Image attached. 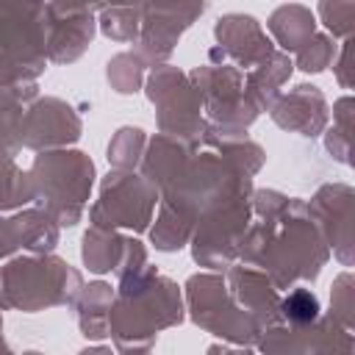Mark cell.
<instances>
[{"label":"cell","instance_id":"1","mask_svg":"<svg viewBox=\"0 0 355 355\" xmlns=\"http://www.w3.org/2000/svg\"><path fill=\"white\" fill-rule=\"evenodd\" d=\"M250 205L252 219L244 230L239 261L263 269L277 291L316 280L330 261V247L313 225L305 200L261 189L250 194Z\"/></svg>","mask_w":355,"mask_h":355},{"label":"cell","instance_id":"2","mask_svg":"<svg viewBox=\"0 0 355 355\" xmlns=\"http://www.w3.org/2000/svg\"><path fill=\"white\" fill-rule=\"evenodd\" d=\"M180 319V291L169 277L158 275L155 266L144 263L136 272L119 275L108 311V336L116 338L119 349H136V338H144V347H150L164 327Z\"/></svg>","mask_w":355,"mask_h":355},{"label":"cell","instance_id":"3","mask_svg":"<svg viewBox=\"0 0 355 355\" xmlns=\"http://www.w3.org/2000/svg\"><path fill=\"white\" fill-rule=\"evenodd\" d=\"M31 194L39 208H44L58 227H72L83 216V208L94 186V164L80 150H42L36 153L31 169Z\"/></svg>","mask_w":355,"mask_h":355},{"label":"cell","instance_id":"4","mask_svg":"<svg viewBox=\"0 0 355 355\" xmlns=\"http://www.w3.org/2000/svg\"><path fill=\"white\" fill-rule=\"evenodd\" d=\"M80 286V272L64 258L31 252L0 266V308L36 313L53 305H72Z\"/></svg>","mask_w":355,"mask_h":355},{"label":"cell","instance_id":"5","mask_svg":"<svg viewBox=\"0 0 355 355\" xmlns=\"http://www.w3.org/2000/svg\"><path fill=\"white\" fill-rule=\"evenodd\" d=\"M44 0H0V86L36 80L47 69Z\"/></svg>","mask_w":355,"mask_h":355},{"label":"cell","instance_id":"6","mask_svg":"<svg viewBox=\"0 0 355 355\" xmlns=\"http://www.w3.org/2000/svg\"><path fill=\"white\" fill-rule=\"evenodd\" d=\"M147 97L155 105L158 130L183 141H197L208 122L202 116V100L186 72L172 64H158L147 75Z\"/></svg>","mask_w":355,"mask_h":355},{"label":"cell","instance_id":"7","mask_svg":"<svg viewBox=\"0 0 355 355\" xmlns=\"http://www.w3.org/2000/svg\"><path fill=\"white\" fill-rule=\"evenodd\" d=\"M158 189L133 169H111L100 183V197L89 208V222L97 227H125L141 233L153 222L158 205Z\"/></svg>","mask_w":355,"mask_h":355},{"label":"cell","instance_id":"8","mask_svg":"<svg viewBox=\"0 0 355 355\" xmlns=\"http://www.w3.org/2000/svg\"><path fill=\"white\" fill-rule=\"evenodd\" d=\"M250 219H252L250 194L216 202L208 211H202L189 239L194 261L200 266L225 272L230 263L239 261V247Z\"/></svg>","mask_w":355,"mask_h":355},{"label":"cell","instance_id":"9","mask_svg":"<svg viewBox=\"0 0 355 355\" xmlns=\"http://www.w3.org/2000/svg\"><path fill=\"white\" fill-rule=\"evenodd\" d=\"M189 78L200 92L208 130L244 133L255 122L258 108L244 92V72L239 67L205 64L197 67Z\"/></svg>","mask_w":355,"mask_h":355},{"label":"cell","instance_id":"10","mask_svg":"<svg viewBox=\"0 0 355 355\" xmlns=\"http://www.w3.org/2000/svg\"><path fill=\"white\" fill-rule=\"evenodd\" d=\"M186 302L194 324H200L214 336L244 344L263 333L261 324L230 297L225 275H214V272L191 275L186 283Z\"/></svg>","mask_w":355,"mask_h":355},{"label":"cell","instance_id":"11","mask_svg":"<svg viewBox=\"0 0 355 355\" xmlns=\"http://www.w3.org/2000/svg\"><path fill=\"white\" fill-rule=\"evenodd\" d=\"M208 8V0H141V31L136 53L144 67H158L175 50L180 33Z\"/></svg>","mask_w":355,"mask_h":355},{"label":"cell","instance_id":"12","mask_svg":"<svg viewBox=\"0 0 355 355\" xmlns=\"http://www.w3.org/2000/svg\"><path fill=\"white\" fill-rule=\"evenodd\" d=\"M308 205L313 225L319 227L324 244L338 258L341 266H352V219H355V191L347 183L322 186Z\"/></svg>","mask_w":355,"mask_h":355},{"label":"cell","instance_id":"13","mask_svg":"<svg viewBox=\"0 0 355 355\" xmlns=\"http://www.w3.org/2000/svg\"><path fill=\"white\" fill-rule=\"evenodd\" d=\"M80 139V116L72 105L58 97H39L25 105L19 122V147L28 150H55L69 147Z\"/></svg>","mask_w":355,"mask_h":355},{"label":"cell","instance_id":"14","mask_svg":"<svg viewBox=\"0 0 355 355\" xmlns=\"http://www.w3.org/2000/svg\"><path fill=\"white\" fill-rule=\"evenodd\" d=\"M216 47L208 50L211 64H225L227 58L239 64L241 72L261 64L272 50V39L263 33L261 22L250 14H225L214 25Z\"/></svg>","mask_w":355,"mask_h":355},{"label":"cell","instance_id":"15","mask_svg":"<svg viewBox=\"0 0 355 355\" xmlns=\"http://www.w3.org/2000/svg\"><path fill=\"white\" fill-rule=\"evenodd\" d=\"M263 341L261 349H294V352H352V330H347L333 313L313 319L308 324H269L263 327Z\"/></svg>","mask_w":355,"mask_h":355},{"label":"cell","instance_id":"16","mask_svg":"<svg viewBox=\"0 0 355 355\" xmlns=\"http://www.w3.org/2000/svg\"><path fill=\"white\" fill-rule=\"evenodd\" d=\"M266 111L277 128L300 133L305 139L322 136L327 128V116H330L327 100L313 83H297L291 92L277 94Z\"/></svg>","mask_w":355,"mask_h":355},{"label":"cell","instance_id":"17","mask_svg":"<svg viewBox=\"0 0 355 355\" xmlns=\"http://www.w3.org/2000/svg\"><path fill=\"white\" fill-rule=\"evenodd\" d=\"M225 283L239 308H244L261 324V330L280 322V294L263 269L252 263H230L225 269Z\"/></svg>","mask_w":355,"mask_h":355},{"label":"cell","instance_id":"18","mask_svg":"<svg viewBox=\"0 0 355 355\" xmlns=\"http://www.w3.org/2000/svg\"><path fill=\"white\" fill-rule=\"evenodd\" d=\"M58 244V222L39 205L22 208L11 216H0V258L28 250V252H53Z\"/></svg>","mask_w":355,"mask_h":355},{"label":"cell","instance_id":"19","mask_svg":"<svg viewBox=\"0 0 355 355\" xmlns=\"http://www.w3.org/2000/svg\"><path fill=\"white\" fill-rule=\"evenodd\" d=\"M94 39V11L58 14L44 8V53L53 64H69L83 55Z\"/></svg>","mask_w":355,"mask_h":355},{"label":"cell","instance_id":"20","mask_svg":"<svg viewBox=\"0 0 355 355\" xmlns=\"http://www.w3.org/2000/svg\"><path fill=\"white\" fill-rule=\"evenodd\" d=\"M291 69H294V61L288 58V53L272 50L261 64L244 72V92L250 103L258 108V114L272 105V100L280 94V86L286 83Z\"/></svg>","mask_w":355,"mask_h":355},{"label":"cell","instance_id":"21","mask_svg":"<svg viewBox=\"0 0 355 355\" xmlns=\"http://www.w3.org/2000/svg\"><path fill=\"white\" fill-rule=\"evenodd\" d=\"M266 28L272 31V36L283 53H297L316 33V17L305 6L288 3V6H280L272 11Z\"/></svg>","mask_w":355,"mask_h":355},{"label":"cell","instance_id":"22","mask_svg":"<svg viewBox=\"0 0 355 355\" xmlns=\"http://www.w3.org/2000/svg\"><path fill=\"white\" fill-rule=\"evenodd\" d=\"M125 247H128V236H119L114 227L92 225L83 233V263L94 275L116 272V266L125 258Z\"/></svg>","mask_w":355,"mask_h":355},{"label":"cell","instance_id":"23","mask_svg":"<svg viewBox=\"0 0 355 355\" xmlns=\"http://www.w3.org/2000/svg\"><path fill=\"white\" fill-rule=\"evenodd\" d=\"M114 302V288L108 283H89L80 286L78 297H75V308H78V324L83 330L86 338H100L108 336V311Z\"/></svg>","mask_w":355,"mask_h":355},{"label":"cell","instance_id":"24","mask_svg":"<svg viewBox=\"0 0 355 355\" xmlns=\"http://www.w3.org/2000/svg\"><path fill=\"white\" fill-rule=\"evenodd\" d=\"M36 97V83H19V86H0V147L19 153V122L25 114V105Z\"/></svg>","mask_w":355,"mask_h":355},{"label":"cell","instance_id":"25","mask_svg":"<svg viewBox=\"0 0 355 355\" xmlns=\"http://www.w3.org/2000/svg\"><path fill=\"white\" fill-rule=\"evenodd\" d=\"M194 225L197 222L189 214H183L180 208H175L166 200H158V216H155V225L150 227V239H153L155 250L175 252V250H183L189 244Z\"/></svg>","mask_w":355,"mask_h":355},{"label":"cell","instance_id":"26","mask_svg":"<svg viewBox=\"0 0 355 355\" xmlns=\"http://www.w3.org/2000/svg\"><path fill=\"white\" fill-rule=\"evenodd\" d=\"M17 153L0 147V211H14L28 202H33L28 172L19 169Z\"/></svg>","mask_w":355,"mask_h":355},{"label":"cell","instance_id":"27","mask_svg":"<svg viewBox=\"0 0 355 355\" xmlns=\"http://www.w3.org/2000/svg\"><path fill=\"white\" fill-rule=\"evenodd\" d=\"M352 97L344 94L333 103V128L324 136L327 153L338 164H349V144H352Z\"/></svg>","mask_w":355,"mask_h":355},{"label":"cell","instance_id":"28","mask_svg":"<svg viewBox=\"0 0 355 355\" xmlns=\"http://www.w3.org/2000/svg\"><path fill=\"white\" fill-rule=\"evenodd\" d=\"M147 136L141 128H119L108 141V164L111 169H133L141 161Z\"/></svg>","mask_w":355,"mask_h":355},{"label":"cell","instance_id":"29","mask_svg":"<svg viewBox=\"0 0 355 355\" xmlns=\"http://www.w3.org/2000/svg\"><path fill=\"white\" fill-rule=\"evenodd\" d=\"M141 75H144V61L139 58L136 50H128V53L114 55V58L108 61V69H105V78H108L111 89L119 92V94H133V92H139Z\"/></svg>","mask_w":355,"mask_h":355},{"label":"cell","instance_id":"30","mask_svg":"<svg viewBox=\"0 0 355 355\" xmlns=\"http://www.w3.org/2000/svg\"><path fill=\"white\" fill-rule=\"evenodd\" d=\"M100 31L114 42H136L141 31V11L133 6H111L100 17Z\"/></svg>","mask_w":355,"mask_h":355},{"label":"cell","instance_id":"31","mask_svg":"<svg viewBox=\"0 0 355 355\" xmlns=\"http://www.w3.org/2000/svg\"><path fill=\"white\" fill-rule=\"evenodd\" d=\"M322 305L316 300V294L311 288H291L283 300H280V322L283 324H308L313 319H319Z\"/></svg>","mask_w":355,"mask_h":355},{"label":"cell","instance_id":"32","mask_svg":"<svg viewBox=\"0 0 355 355\" xmlns=\"http://www.w3.org/2000/svg\"><path fill=\"white\" fill-rule=\"evenodd\" d=\"M336 58V42L330 33H313L297 53H294V64L302 72H322L330 67V61Z\"/></svg>","mask_w":355,"mask_h":355},{"label":"cell","instance_id":"33","mask_svg":"<svg viewBox=\"0 0 355 355\" xmlns=\"http://www.w3.org/2000/svg\"><path fill=\"white\" fill-rule=\"evenodd\" d=\"M319 19L333 33V39L352 36L355 28V0H319Z\"/></svg>","mask_w":355,"mask_h":355},{"label":"cell","instance_id":"34","mask_svg":"<svg viewBox=\"0 0 355 355\" xmlns=\"http://www.w3.org/2000/svg\"><path fill=\"white\" fill-rule=\"evenodd\" d=\"M330 313L347 327H355V302H352V275L341 272L333 280V291H330Z\"/></svg>","mask_w":355,"mask_h":355},{"label":"cell","instance_id":"35","mask_svg":"<svg viewBox=\"0 0 355 355\" xmlns=\"http://www.w3.org/2000/svg\"><path fill=\"white\" fill-rule=\"evenodd\" d=\"M349 55H352V36H347L344 42H341V53H338V61L333 58V69H336V78H338V83H341V89H349L352 86V80H349Z\"/></svg>","mask_w":355,"mask_h":355},{"label":"cell","instance_id":"36","mask_svg":"<svg viewBox=\"0 0 355 355\" xmlns=\"http://www.w3.org/2000/svg\"><path fill=\"white\" fill-rule=\"evenodd\" d=\"M108 6H133V8H139V3L141 0H105Z\"/></svg>","mask_w":355,"mask_h":355},{"label":"cell","instance_id":"37","mask_svg":"<svg viewBox=\"0 0 355 355\" xmlns=\"http://www.w3.org/2000/svg\"><path fill=\"white\" fill-rule=\"evenodd\" d=\"M0 333H3V322H0ZM0 349H6V341H3V336H0Z\"/></svg>","mask_w":355,"mask_h":355}]
</instances>
